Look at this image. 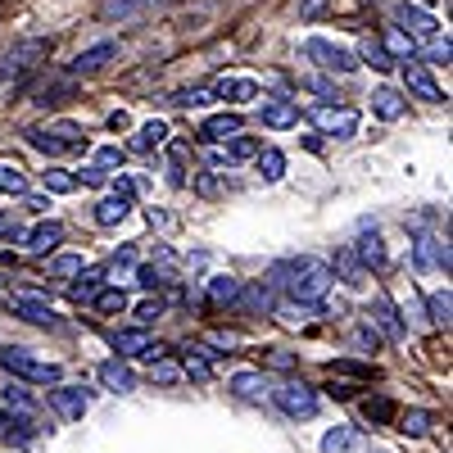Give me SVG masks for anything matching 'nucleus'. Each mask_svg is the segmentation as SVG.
Here are the masks:
<instances>
[{
	"label": "nucleus",
	"instance_id": "f257e3e1",
	"mask_svg": "<svg viewBox=\"0 0 453 453\" xmlns=\"http://www.w3.org/2000/svg\"><path fill=\"white\" fill-rule=\"evenodd\" d=\"M268 281L290 290V299H299V304H322V295L331 290L335 273L318 258H290V263H277V268L268 273Z\"/></svg>",
	"mask_w": 453,
	"mask_h": 453
},
{
	"label": "nucleus",
	"instance_id": "f03ea898",
	"mask_svg": "<svg viewBox=\"0 0 453 453\" xmlns=\"http://www.w3.org/2000/svg\"><path fill=\"white\" fill-rule=\"evenodd\" d=\"M0 367L19 381H36V386H55L59 381V363L36 358L32 349H0Z\"/></svg>",
	"mask_w": 453,
	"mask_h": 453
},
{
	"label": "nucleus",
	"instance_id": "7ed1b4c3",
	"mask_svg": "<svg viewBox=\"0 0 453 453\" xmlns=\"http://www.w3.org/2000/svg\"><path fill=\"white\" fill-rule=\"evenodd\" d=\"M46 55H50V42H46V36H27V42L10 46L5 59H0V82H5V78H19V73H27V68H36V64H46Z\"/></svg>",
	"mask_w": 453,
	"mask_h": 453
},
{
	"label": "nucleus",
	"instance_id": "20e7f679",
	"mask_svg": "<svg viewBox=\"0 0 453 453\" xmlns=\"http://www.w3.org/2000/svg\"><path fill=\"white\" fill-rule=\"evenodd\" d=\"M273 403L286 412V418H313L318 412V395L304 386V381H286L273 390Z\"/></svg>",
	"mask_w": 453,
	"mask_h": 453
},
{
	"label": "nucleus",
	"instance_id": "39448f33",
	"mask_svg": "<svg viewBox=\"0 0 453 453\" xmlns=\"http://www.w3.org/2000/svg\"><path fill=\"white\" fill-rule=\"evenodd\" d=\"M313 123L322 127V136L349 141L358 132V113L354 109H331V104H313Z\"/></svg>",
	"mask_w": 453,
	"mask_h": 453
},
{
	"label": "nucleus",
	"instance_id": "423d86ee",
	"mask_svg": "<svg viewBox=\"0 0 453 453\" xmlns=\"http://www.w3.org/2000/svg\"><path fill=\"white\" fill-rule=\"evenodd\" d=\"M304 59H318L326 73H354V68H358V55H354V50H340V46L322 42V36L304 42Z\"/></svg>",
	"mask_w": 453,
	"mask_h": 453
},
{
	"label": "nucleus",
	"instance_id": "0eeeda50",
	"mask_svg": "<svg viewBox=\"0 0 453 453\" xmlns=\"http://www.w3.org/2000/svg\"><path fill=\"white\" fill-rule=\"evenodd\" d=\"M403 91L418 96V100H426V104H444V91L435 87V78L426 73V64H418V59H403Z\"/></svg>",
	"mask_w": 453,
	"mask_h": 453
},
{
	"label": "nucleus",
	"instance_id": "6e6552de",
	"mask_svg": "<svg viewBox=\"0 0 453 453\" xmlns=\"http://www.w3.org/2000/svg\"><path fill=\"white\" fill-rule=\"evenodd\" d=\"M367 318H372V326L381 331L386 340H395V345L408 335V331H403V322H399V309L390 304V295H376V299H372V309H367Z\"/></svg>",
	"mask_w": 453,
	"mask_h": 453
},
{
	"label": "nucleus",
	"instance_id": "1a4fd4ad",
	"mask_svg": "<svg viewBox=\"0 0 453 453\" xmlns=\"http://www.w3.org/2000/svg\"><path fill=\"white\" fill-rule=\"evenodd\" d=\"M50 408L59 412V418H68V422H82V412L91 408V395L78 390V386H59V381H55V390H50Z\"/></svg>",
	"mask_w": 453,
	"mask_h": 453
},
{
	"label": "nucleus",
	"instance_id": "9d476101",
	"mask_svg": "<svg viewBox=\"0 0 453 453\" xmlns=\"http://www.w3.org/2000/svg\"><path fill=\"white\" fill-rule=\"evenodd\" d=\"M113 59H119V46H113V42H100V46H91V50H82L78 59H73L68 73H73V78H87V73H100V68L113 64Z\"/></svg>",
	"mask_w": 453,
	"mask_h": 453
},
{
	"label": "nucleus",
	"instance_id": "9b49d317",
	"mask_svg": "<svg viewBox=\"0 0 453 453\" xmlns=\"http://www.w3.org/2000/svg\"><path fill=\"white\" fill-rule=\"evenodd\" d=\"M395 19L403 23V32L408 36H426V42H431V36L440 32V23L426 14V10H418V5H408V0H403V5H395Z\"/></svg>",
	"mask_w": 453,
	"mask_h": 453
},
{
	"label": "nucleus",
	"instance_id": "f8f14e48",
	"mask_svg": "<svg viewBox=\"0 0 453 453\" xmlns=\"http://www.w3.org/2000/svg\"><path fill=\"white\" fill-rule=\"evenodd\" d=\"M236 304L250 309V313H273L277 309V286L273 281H258V286H241Z\"/></svg>",
	"mask_w": 453,
	"mask_h": 453
},
{
	"label": "nucleus",
	"instance_id": "ddd939ff",
	"mask_svg": "<svg viewBox=\"0 0 453 453\" xmlns=\"http://www.w3.org/2000/svg\"><path fill=\"white\" fill-rule=\"evenodd\" d=\"M109 345L119 349V354H150V349H159V345H155V335H150L145 326H132V331H113V335H109Z\"/></svg>",
	"mask_w": 453,
	"mask_h": 453
},
{
	"label": "nucleus",
	"instance_id": "4468645a",
	"mask_svg": "<svg viewBox=\"0 0 453 453\" xmlns=\"http://www.w3.org/2000/svg\"><path fill=\"white\" fill-rule=\"evenodd\" d=\"M100 386H104V390H113V395H127V390H136V376H132V367H127V363L109 358V363H100Z\"/></svg>",
	"mask_w": 453,
	"mask_h": 453
},
{
	"label": "nucleus",
	"instance_id": "2eb2a0df",
	"mask_svg": "<svg viewBox=\"0 0 453 453\" xmlns=\"http://www.w3.org/2000/svg\"><path fill=\"white\" fill-rule=\"evenodd\" d=\"M412 258H418V268H444L449 273V245H440L435 236H418Z\"/></svg>",
	"mask_w": 453,
	"mask_h": 453
},
{
	"label": "nucleus",
	"instance_id": "dca6fc26",
	"mask_svg": "<svg viewBox=\"0 0 453 453\" xmlns=\"http://www.w3.org/2000/svg\"><path fill=\"white\" fill-rule=\"evenodd\" d=\"M372 109H376V119L395 123V119H403V113H408V100H403L395 87H381V91L372 96Z\"/></svg>",
	"mask_w": 453,
	"mask_h": 453
},
{
	"label": "nucleus",
	"instance_id": "f3484780",
	"mask_svg": "<svg viewBox=\"0 0 453 453\" xmlns=\"http://www.w3.org/2000/svg\"><path fill=\"white\" fill-rule=\"evenodd\" d=\"M268 390H273V386H268V376H263V372H236V376H232V395H236V399H250V403H254V399H263Z\"/></svg>",
	"mask_w": 453,
	"mask_h": 453
},
{
	"label": "nucleus",
	"instance_id": "a211bd4d",
	"mask_svg": "<svg viewBox=\"0 0 453 453\" xmlns=\"http://www.w3.org/2000/svg\"><path fill=\"white\" fill-rule=\"evenodd\" d=\"M127 213H132V200H127V196H119V191L104 196V200L96 204V222H100V226H119Z\"/></svg>",
	"mask_w": 453,
	"mask_h": 453
},
{
	"label": "nucleus",
	"instance_id": "6ab92c4d",
	"mask_svg": "<svg viewBox=\"0 0 453 453\" xmlns=\"http://www.w3.org/2000/svg\"><path fill=\"white\" fill-rule=\"evenodd\" d=\"M59 241H64V226H59V222H42L36 232H27V236H23V245H27L32 254H50Z\"/></svg>",
	"mask_w": 453,
	"mask_h": 453
},
{
	"label": "nucleus",
	"instance_id": "aec40b11",
	"mask_svg": "<svg viewBox=\"0 0 453 453\" xmlns=\"http://www.w3.org/2000/svg\"><path fill=\"white\" fill-rule=\"evenodd\" d=\"M241 132V113H213V119H204L200 127V141H226Z\"/></svg>",
	"mask_w": 453,
	"mask_h": 453
},
{
	"label": "nucleus",
	"instance_id": "412c9836",
	"mask_svg": "<svg viewBox=\"0 0 453 453\" xmlns=\"http://www.w3.org/2000/svg\"><path fill=\"white\" fill-rule=\"evenodd\" d=\"M263 123H268V127H295L299 123V104L295 100H273V104H263Z\"/></svg>",
	"mask_w": 453,
	"mask_h": 453
},
{
	"label": "nucleus",
	"instance_id": "4be33fe9",
	"mask_svg": "<svg viewBox=\"0 0 453 453\" xmlns=\"http://www.w3.org/2000/svg\"><path fill=\"white\" fill-rule=\"evenodd\" d=\"M209 91H213V100H254L258 96V82H250V78H222Z\"/></svg>",
	"mask_w": 453,
	"mask_h": 453
},
{
	"label": "nucleus",
	"instance_id": "5701e85b",
	"mask_svg": "<svg viewBox=\"0 0 453 453\" xmlns=\"http://www.w3.org/2000/svg\"><path fill=\"white\" fill-rule=\"evenodd\" d=\"M354 254H358V263H363V268H376V273H381L386 268V241L381 236H363L358 245H354Z\"/></svg>",
	"mask_w": 453,
	"mask_h": 453
},
{
	"label": "nucleus",
	"instance_id": "b1692460",
	"mask_svg": "<svg viewBox=\"0 0 453 453\" xmlns=\"http://www.w3.org/2000/svg\"><path fill=\"white\" fill-rule=\"evenodd\" d=\"M335 273H340V281L345 286H363V263H358V254H354V245H345V250H335Z\"/></svg>",
	"mask_w": 453,
	"mask_h": 453
},
{
	"label": "nucleus",
	"instance_id": "393cba45",
	"mask_svg": "<svg viewBox=\"0 0 453 453\" xmlns=\"http://www.w3.org/2000/svg\"><path fill=\"white\" fill-rule=\"evenodd\" d=\"M19 318H27V322H36V326H55L59 318H55V309L50 304H42V299H14L10 304Z\"/></svg>",
	"mask_w": 453,
	"mask_h": 453
},
{
	"label": "nucleus",
	"instance_id": "a878e982",
	"mask_svg": "<svg viewBox=\"0 0 453 453\" xmlns=\"http://www.w3.org/2000/svg\"><path fill=\"white\" fill-rule=\"evenodd\" d=\"M27 191V173L14 159H0V196H23Z\"/></svg>",
	"mask_w": 453,
	"mask_h": 453
},
{
	"label": "nucleus",
	"instance_id": "bb28decb",
	"mask_svg": "<svg viewBox=\"0 0 453 453\" xmlns=\"http://www.w3.org/2000/svg\"><path fill=\"white\" fill-rule=\"evenodd\" d=\"M5 408H10V418H36V399L23 386H5Z\"/></svg>",
	"mask_w": 453,
	"mask_h": 453
},
{
	"label": "nucleus",
	"instance_id": "cd10ccee",
	"mask_svg": "<svg viewBox=\"0 0 453 453\" xmlns=\"http://www.w3.org/2000/svg\"><path fill=\"white\" fill-rule=\"evenodd\" d=\"M363 435L354 431V426H335V431H326V440H322V453H345V449H354Z\"/></svg>",
	"mask_w": 453,
	"mask_h": 453
},
{
	"label": "nucleus",
	"instance_id": "c85d7f7f",
	"mask_svg": "<svg viewBox=\"0 0 453 453\" xmlns=\"http://www.w3.org/2000/svg\"><path fill=\"white\" fill-rule=\"evenodd\" d=\"M23 136H27V145H32V150H42V155H64V150H68L55 132H42V127H27Z\"/></svg>",
	"mask_w": 453,
	"mask_h": 453
},
{
	"label": "nucleus",
	"instance_id": "c756f323",
	"mask_svg": "<svg viewBox=\"0 0 453 453\" xmlns=\"http://www.w3.org/2000/svg\"><path fill=\"white\" fill-rule=\"evenodd\" d=\"M258 173H263V181H281L286 177V155H281V150H263V155H258Z\"/></svg>",
	"mask_w": 453,
	"mask_h": 453
},
{
	"label": "nucleus",
	"instance_id": "7c9ffc66",
	"mask_svg": "<svg viewBox=\"0 0 453 453\" xmlns=\"http://www.w3.org/2000/svg\"><path fill=\"white\" fill-rule=\"evenodd\" d=\"M209 295H213V304H236L241 281L236 277H209Z\"/></svg>",
	"mask_w": 453,
	"mask_h": 453
},
{
	"label": "nucleus",
	"instance_id": "2f4dec72",
	"mask_svg": "<svg viewBox=\"0 0 453 453\" xmlns=\"http://www.w3.org/2000/svg\"><path fill=\"white\" fill-rule=\"evenodd\" d=\"M100 281H104V273H100V268H87V273H78V286H73V299H78V304H87V299H96Z\"/></svg>",
	"mask_w": 453,
	"mask_h": 453
},
{
	"label": "nucleus",
	"instance_id": "473e14b6",
	"mask_svg": "<svg viewBox=\"0 0 453 453\" xmlns=\"http://www.w3.org/2000/svg\"><path fill=\"white\" fill-rule=\"evenodd\" d=\"M358 412H363L367 422H381V426H386V422L395 418V403H390V399H381V395H376V399H363V403H358Z\"/></svg>",
	"mask_w": 453,
	"mask_h": 453
},
{
	"label": "nucleus",
	"instance_id": "72a5a7b5",
	"mask_svg": "<svg viewBox=\"0 0 453 453\" xmlns=\"http://www.w3.org/2000/svg\"><path fill=\"white\" fill-rule=\"evenodd\" d=\"M363 59H367V64H372L376 73H390V68H395V55H390V50H386L381 42H372V36L363 42Z\"/></svg>",
	"mask_w": 453,
	"mask_h": 453
},
{
	"label": "nucleus",
	"instance_id": "f704fd0d",
	"mask_svg": "<svg viewBox=\"0 0 453 453\" xmlns=\"http://www.w3.org/2000/svg\"><path fill=\"white\" fill-rule=\"evenodd\" d=\"M209 100H213V91H209V87H186V91H177L168 104H177V109H204Z\"/></svg>",
	"mask_w": 453,
	"mask_h": 453
},
{
	"label": "nucleus",
	"instance_id": "c9c22d12",
	"mask_svg": "<svg viewBox=\"0 0 453 453\" xmlns=\"http://www.w3.org/2000/svg\"><path fill=\"white\" fill-rule=\"evenodd\" d=\"M141 10H145V0H104V10H100V14L123 23V19H136Z\"/></svg>",
	"mask_w": 453,
	"mask_h": 453
},
{
	"label": "nucleus",
	"instance_id": "e433bc0d",
	"mask_svg": "<svg viewBox=\"0 0 453 453\" xmlns=\"http://www.w3.org/2000/svg\"><path fill=\"white\" fill-rule=\"evenodd\" d=\"M254 150H258V145H254L250 136H241V132H236V136H226V150H222V159H226V164H236V159H250Z\"/></svg>",
	"mask_w": 453,
	"mask_h": 453
},
{
	"label": "nucleus",
	"instance_id": "4c0bfd02",
	"mask_svg": "<svg viewBox=\"0 0 453 453\" xmlns=\"http://www.w3.org/2000/svg\"><path fill=\"white\" fill-rule=\"evenodd\" d=\"M150 376H155L159 386H173L177 376H181V367H177L173 358H159V354H155V358H150Z\"/></svg>",
	"mask_w": 453,
	"mask_h": 453
},
{
	"label": "nucleus",
	"instance_id": "58836bf2",
	"mask_svg": "<svg viewBox=\"0 0 453 453\" xmlns=\"http://www.w3.org/2000/svg\"><path fill=\"white\" fill-rule=\"evenodd\" d=\"M42 181H46V191H55V196H68L73 186H78V181H73V173H64V168H46Z\"/></svg>",
	"mask_w": 453,
	"mask_h": 453
},
{
	"label": "nucleus",
	"instance_id": "ea45409f",
	"mask_svg": "<svg viewBox=\"0 0 453 453\" xmlns=\"http://www.w3.org/2000/svg\"><path fill=\"white\" fill-rule=\"evenodd\" d=\"M181 376H191V381H209V376H213V363L209 358H200V354H186V367H181Z\"/></svg>",
	"mask_w": 453,
	"mask_h": 453
},
{
	"label": "nucleus",
	"instance_id": "a19ab883",
	"mask_svg": "<svg viewBox=\"0 0 453 453\" xmlns=\"http://www.w3.org/2000/svg\"><path fill=\"white\" fill-rule=\"evenodd\" d=\"M390 55H403V59H412L418 55V46H412V36L408 32H386V42H381Z\"/></svg>",
	"mask_w": 453,
	"mask_h": 453
},
{
	"label": "nucleus",
	"instance_id": "79ce46f5",
	"mask_svg": "<svg viewBox=\"0 0 453 453\" xmlns=\"http://www.w3.org/2000/svg\"><path fill=\"white\" fill-rule=\"evenodd\" d=\"M164 141H168V127H164V123H145L141 136H136V150H155V145H164Z\"/></svg>",
	"mask_w": 453,
	"mask_h": 453
},
{
	"label": "nucleus",
	"instance_id": "37998d69",
	"mask_svg": "<svg viewBox=\"0 0 453 453\" xmlns=\"http://www.w3.org/2000/svg\"><path fill=\"white\" fill-rule=\"evenodd\" d=\"M426 309H431V322H440V326H449V313H453V304H449V290H440V295H431V299H426Z\"/></svg>",
	"mask_w": 453,
	"mask_h": 453
},
{
	"label": "nucleus",
	"instance_id": "c03bdc74",
	"mask_svg": "<svg viewBox=\"0 0 453 453\" xmlns=\"http://www.w3.org/2000/svg\"><path fill=\"white\" fill-rule=\"evenodd\" d=\"M96 309H100V313H123V309H127V295L113 286V290H104V295L96 299Z\"/></svg>",
	"mask_w": 453,
	"mask_h": 453
},
{
	"label": "nucleus",
	"instance_id": "a18cd8bd",
	"mask_svg": "<svg viewBox=\"0 0 453 453\" xmlns=\"http://www.w3.org/2000/svg\"><path fill=\"white\" fill-rule=\"evenodd\" d=\"M78 273H82V258L78 254H59L50 263V277H78Z\"/></svg>",
	"mask_w": 453,
	"mask_h": 453
},
{
	"label": "nucleus",
	"instance_id": "49530a36",
	"mask_svg": "<svg viewBox=\"0 0 453 453\" xmlns=\"http://www.w3.org/2000/svg\"><path fill=\"white\" fill-rule=\"evenodd\" d=\"M55 136H59L64 145H87V132H82L78 123H55Z\"/></svg>",
	"mask_w": 453,
	"mask_h": 453
},
{
	"label": "nucleus",
	"instance_id": "de8ad7c7",
	"mask_svg": "<svg viewBox=\"0 0 453 453\" xmlns=\"http://www.w3.org/2000/svg\"><path fill=\"white\" fill-rule=\"evenodd\" d=\"M68 91H73V82H59V87H50V91H36V104H42V109H46V104H64Z\"/></svg>",
	"mask_w": 453,
	"mask_h": 453
},
{
	"label": "nucleus",
	"instance_id": "09e8293b",
	"mask_svg": "<svg viewBox=\"0 0 453 453\" xmlns=\"http://www.w3.org/2000/svg\"><path fill=\"white\" fill-rule=\"evenodd\" d=\"M326 5H331V0H299V19L313 23V19H322V14H326Z\"/></svg>",
	"mask_w": 453,
	"mask_h": 453
},
{
	"label": "nucleus",
	"instance_id": "8fccbe9b",
	"mask_svg": "<svg viewBox=\"0 0 453 453\" xmlns=\"http://www.w3.org/2000/svg\"><path fill=\"white\" fill-rule=\"evenodd\" d=\"M73 181H82V186H104L109 181V168H100V164H91V168H82Z\"/></svg>",
	"mask_w": 453,
	"mask_h": 453
},
{
	"label": "nucleus",
	"instance_id": "3c124183",
	"mask_svg": "<svg viewBox=\"0 0 453 453\" xmlns=\"http://www.w3.org/2000/svg\"><path fill=\"white\" fill-rule=\"evenodd\" d=\"M431 426V412H408V418H403V426L399 431H408V435H422Z\"/></svg>",
	"mask_w": 453,
	"mask_h": 453
},
{
	"label": "nucleus",
	"instance_id": "603ef678",
	"mask_svg": "<svg viewBox=\"0 0 453 453\" xmlns=\"http://www.w3.org/2000/svg\"><path fill=\"white\" fill-rule=\"evenodd\" d=\"M96 164H100V168H119V164H123V150H119V145L96 150Z\"/></svg>",
	"mask_w": 453,
	"mask_h": 453
},
{
	"label": "nucleus",
	"instance_id": "864d4df0",
	"mask_svg": "<svg viewBox=\"0 0 453 453\" xmlns=\"http://www.w3.org/2000/svg\"><path fill=\"white\" fill-rule=\"evenodd\" d=\"M136 286H145V290H159V286H164V273H155V268H136Z\"/></svg>",
	"mask_w": 453,
	"mask_h": 453
},
{
	"label": "nucleus",
	"instance_id": "5fc2aeb1",
	"mask_svg": "<svg viewBox=\"0 0 453 453\" xmlns=\"http://www.w3.org/2000/svg\"><path fill=\"white\" fill-rule=\"evenodd\" d=\"M159 313H164V304H159V299H145V304H141V309H136V322H141V326H145V322H155V318H159Z\"/></svg>",
	"mask_w": 453,
	"mask_h": 453
},
{
	"label": "nucleus",
	"instance_id": "6e6d98bb",
	"mask_svg": "<svg viewBox=\"0 0 453 453\" xmlns=\"http://www.w3.org/2000/svg\"><path fill=\"white\" fill-rule=\"evenodd\" d=\"M331 372H345V376H372V367H363V363H349V358L331 363Z\"/></svg>",
	"mask_w": 453,
	"mask_h": 453
},
{
	"label": "nucleus",
	"instance_id": "4d7b16f0",
	"mask_svg": "<svg viewBox=\"0 0 453 453\" xmlns=\"http://www.w3.org/2000/svg\"><path fill=\"white\" fill-rule=\"evenodd\" d=\"M23 204H27L32 213H42V209H50V200H46V196H27V191H23Z\"/></svg>",
	"mask_w": 453,
	"mask_h": 453
},
{
	"label": "nucleus",
	"instance_id": "13d9d810",
	"mask_svg": "<svg viewBox=\"0 0 453 453\" xmlns=\"http://www.w3.org/2000/svg\"><path fill=\"white\" fill-rule=\"evenodd\" d=\"M113 191L132 200V196H136V181H132V177H119V181H113Z\"/></svg>",
	"mask_w": 453,
	"mask_h": 453
},
{
	"label": "nucleus",
	"instance_id": "bf43d9fd",
	"mask_svg": "<svg viewBox=\"0 0 453 453\" xmlns=\"http://www.w3.org/2000/svg\"><path fill=\"white\" fill-rule=\"evenodd\" d=\"M431 59H435V64H449V36H444V42H435V46H431Z\"/></svg>",
	"mask_w": 453,
	"mask_h": 453
},
{
	"label": "nucleus",
	"instance_id": "052dcab7",
	"mask_svg": "<svg viewBox=\"0 0 453 453\" xmlns=\"http://www.w3.org/2000/svg\"><path fill=\"white\" fill-rule=\"evenodd\" d=\"M304 87H309V91H318V96H335V87H331V82H322V78H309Z\"/></svg>",
	"mask_w": 453,
	"mask_h": 453
},
{
	"label": "nucleus",
	"instance_id": "680f3d73",
	"mask_svg": "<svg viewBox=\"0 0 453 453\" xmlns=\"http://www.w3.org/2000/svg\"><path fill=\"white\" fill-rule=\"evenodd\" d=\"M273 367H295V358L290 354H281V349H273V358H268Z\"/></svg>",
	"mask_w": 453,
	"mask_h": 453
},
{
	"label": "nucleus",
	"instance_id": "e2e57ef3",
	"mask_svg": "<svg viewBox=\"0 0 453 453\" xmlns=\"http://www.w3.org/2000/svg\"><path fill=\"white\" fill-rule=\"evenodd\" d=\"M0 236H10V241L19 236V232H14V222H10V218H0Z\"/></svg>",
	"mask_w": 453,
	"mask_h": 453
},
{
	"label": "nucleus",
	"instance_id": "0e129e2a",
	"mask_svg": "<svg viewBox=\"0 0 453 453\" xmlns=\"http://www.w3.org/2000/svg\"><path fill=\"white\" fill-rule=\"evenodd\" d=\"M10 435V412H0V440Z\"/></svg>",
	"mask_w": 453,
	"mask_h": 453
}]
</instances>
